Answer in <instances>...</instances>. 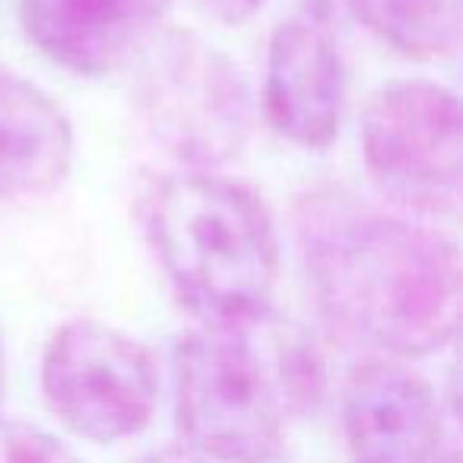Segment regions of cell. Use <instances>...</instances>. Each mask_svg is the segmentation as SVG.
Masks as SVG:
<instances>
[{"mask_svg": "<svg viewBox=\"0 0 463 463\" xmlns=\"http://www.w3.org/2000/svg\"><path fill=\"white\" fill-rule=\"evenodd\" d=\"M298 251L317 308L391 359H422L460 327V254L441 232L355 197L321 194L298 213Z\"/></svg>", "mask_w": 463, "mask_h": 463, "instance_id": "cell-1", "label": "cell"}, {"mask_svg": "<svg viewBox=\"0 0 463 463\" xmlns=\"http://www.w3.org/2000/svg\"><path fill=\"white\" fill-rule=\"evenodd\" d=\"M172 374L181 444L206 463H277L286 412L317 381L311 353L270 315L200 324L175 346Z\"/></svg>", "mask_w": 463, "mask_h": 463, "instance_id": "cell-2", "label": "cell"}, {"mask_svg": "<svg viewBox=\"0 0 463 463\" xmlns=\"http://www.w3.org/2000/svg\"><path fill=\"white\" fill-rule=\"evenodd\" d=\"M146 232L168 286L200 324L270 315L279 235L267 203L216 172H178L146 197Z\"/></svg>", "mask_w": 463, "mask_h": 463, "instance_id": "cell-3", "label": "cell"}, {"mask_svg": "<svg viewBox=\"0 0 463 463\" xmlns=\"http://www.w3.org/2000/svg\"><path fill=\"white\" fill-rule=\"evenodd\" d=\"M137 61L130 96L146 134L191 172H210L241 153L251 102L239 67L197 33H156Z\"/></svg>", "mask_w": 463, "mask_h": 463, "instance_id": "cell-4", "label": "cell"}, {"mask_svg": "<svg viewBox=\"0 0 463 463\" xmlns=\"http://www.w3.org/2000/svg\"><path fill=\"white\" fill-rule=\"evenodd\" d=\"M42 393L52 412L92 444H118L153 422L159 365L149 346L111 324H61L42 355Z\"/></svg>", "mask_w": 463, "mask_h": 463, "instance_id": "cell-5", "label": "cell"}, {"mask_svg": "<svg viewBox=\"0 0 463 463\" xmlns=\"http://www.w3.org/2000/svg\"><path fill=\"white\" fill-rule=\"evenodd\" d=\"M460 102L435 80L381 86L362 118V159L378 194L425 216L460 206Z\"/></svg>", "mask_w": 463, "mask_h": 463, "instance_id": "cell-6", "label": "cell"}, {"mask_svg": "<svg viewBox=\"0 0 463 463\" xmlns=\"http://www.w3.org/2000/svg\"><path fill=\"white\" fill-rule=\"evenodd\" d=\"M346 102V73L336 35L317 10L279 23L264 64V111L283 140L324 149L336 140Z\"/></svg>", "mask_w": 463, "mask_h": 463, "instance_id": "cell-7", "label": "cell"}, {"mask_svg": "<svg viewBox=\"0 0 463 463\" xmlns=\"http://www.w3.org/2000/svg\"><path fill=\"white\" fill-rule=\"evenodd\" d=\"M349 463H444V419L431 384L400 359H372L343 387Z\"/></svg>", "mask_w": 463, "mask_h": 463, "instance_id": "cell-8", "label": "cell"}, {"mask_svg": "<svg viewBox=\"0 0 463 463\" xmlns=\"http://www.w3.org/2000/svg\"><path fill=\"white\" fill-rule=\"evenodd\" d=\"M172 0H20L29 42L77 77H105L159 29Z\"/></svg>", "mask_w": 463, "mask_h": 463, "instance_id": "cell-9", "label": "cell"}, {"mask_svg": "<svg viewBox=\"0 0 463 463\" xmlns=\"http://www.w3.org/2000/svg\"><path fill=\"white\" fill-rule=\"evenodd\" d=\"M73 165V128L39 83L0 71V203L48 194Z\"/></svg>", "mask_w": 463, "mask_h": 463, "instance_id": "cell-10", "label": "cell"}, {"mask_svg": "<svg viewBox=\"0 0 463 463\" xmlns=\"http://www.w3.org/2000/svg\"><path fill=\"white\" fill-rule=\"evenodd\" d=\"M372 35L412 61H444L460 45V0H349Z\"/></svg>", "mask_w": 463, "mask_h": 463, "instance_id": "cell-11", "label": "cell"}, {"mask_svg": "<svg viewBox=\"0 0 463 463\" xmlns=\"http://www.w3.org/2000/svg\"><path fill=\"white\" fill-rule=\"evenodd\" d=\"M0 463H83L58 435L29 422L0 419Z\"/></svg>", "mask_w": 463, "mask_h": 463, "instance_id": "cell-12", "label": "cell"}, {"mask_svg": "<svg viewBox=\"0 0 463 463\" xmlns=\"http://www.w3.org/2000/svg\"><path fill=\"white\" fill-rule=\"evenodd\" d=\"M197 4L213 20L225 23V26H241L264 7L267 0H197Z\"/></svg>", "mask_w": 463, "mask_h": 463, "instance_id": "cell-13", "label": "cell"}, {"mask_svg": "<svg viewBox=\"0 0 463 463\" xmlns=\"http://www.w3.org/2000/svg\"><path fill=\"white\" fill-rule=\"evenodd\" d=\"M137 463H206L200 454H194L187 444H168V448H159L153 454H146Z\"/></svg>", "mask_w": 463, "mask_h": 463, "instance_id": "cell-14", "label": "cell"}, {"mask_svg": "<svg viewBox=\"0 0 463 463\" xmlns=\"http://www.w3.org/2000/svg\"><path fill=\"white\" fill-rule=\"evenodd\" d=\"M0 397H4V343H0Z\"/></svg>", "mask_w": 463, "mask_h": 463, "instance_id": "cell-15", "label": "cell"}]
</instances>
